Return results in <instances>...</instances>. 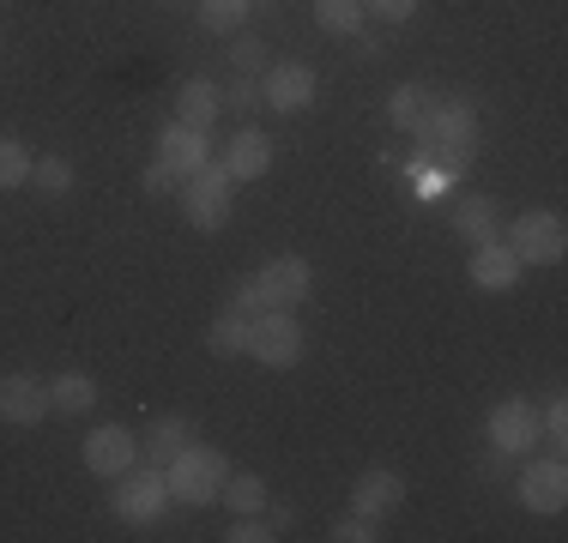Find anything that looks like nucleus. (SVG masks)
Wrapping results in <instances>:
<instances>
[{
	"label": "nucleus",
	"mask_w": 568,
	"mask_h": 543,
	"mask_svg": "<svg viewBox=\"0 0 568 543\" xmlns=\"http://www.w3.org/2000/svg\"><path fill=\"white\" fill-rule=\"evenodd\" d=\"M315 91H321V79L308 61H273L261 73V103L273 109V115H303V109L315 103Z\"/></svg>",
	"instance_id": "nucleus-7"
},
{
	"label": "nucleus",
	"mask_w": 568,
	"mask_h": 543,
	"mask_svg": "<svg viewBox=\"0 0 568 543\" xmlns=\"http://www.w3.org/2000/svg\"><path fill=\"white\" fill-rule=\"evenodd\" d=\"M219 170L230 175V182H261V175L273 170V140H266L261 127H248V121H242L236 140L219 152Z\"/></svg>",
	"instance_id": "nucleus-14"
},
{
	"label": "nucleus",
	"mask_w": 568,
	"mask_h": 543,
	"mask_svg": "<svg viewBox=\"0 0 568 543\" xmlns=\"http://www.w3.org/2000/svg\"><path fill=\"white\" fill-rule=\"evenodd\" d=\"M230 478V459L206 441H187L182 453L164 465V483H170V508H212L219 489Z\"/></svg>",
	"instance_id": "nucleus-2"
},
{
	"label": "nucleus",
	"mask_w": 568,
	"mask_h": 543,
	"mask_svg": "<svg viewBox=\"0 0 568 543\" xmlns=\"http://www.w3.org/2000/svg\"><path fill=\"white\" fill-rule=\"evenodd\" d=\"M448 224H454V236L459 242H496L503 236V212H496V199L490 194H466V199H454V212H448Z\"/></svg>",
	"instance_id": "nucleus-17"
},
{
	"label": "nucleus",
	"mask_w": 568,
	"mask_h": 543,
	"mask_svg": "<svg viewBox=\"0 0 568 543\" xmlns=\"http://www.w3.org/2000/svg\"><path fill=\"white\" fill-rule=\"evenodd\" d=\"M170 508V483H164V465H133L121 471V478H110V513L121 525H158Z\"/></svg>",
	"instance_id": "nucleus-3"
},
{
	"label": "nucleus",
	"mask_w": 568,
	"mask_h": 543,
	"mask_svg": "<svg viewBox=\"0 0 568 543\" xmlns=\"http://www.w3.org/2000/svg\"><path fill=\"white\" fill-rule=\"evenodd\" d=\"M31 152H24L19 140H12V133H0V194H12V187H24L31 182Z\"/></svg>",
	"instance_id": "nucleus-27"
},
{
	"label": "nucleus",
	"mask_w": 568,
	"mask_h": 543,
	"mask_svg": "<svg viewBox=\"0 0 568 543\" xmlns=\"http://www.w3.org/2000/svg\"><path fill=\"white\" fill-rule=\"evenodd\" d=\"M520 254L508 248L503 236L496 242H478V248H471V260H466V278L478 284V290H490V296H503V290H514V284H520Z\"/></svg>",
	"instance_id": "nucleus-13"
},
{
	"label": "nucleus",
	"mask_w": 568,
	"mask_h": 543,
	"mask_svg": "<svg viewBox=\"0 0 568 543\" xmlns=\"http://www.w3.org/2000/svg\"><path fill=\"white\" fill-rule=\"evenodd\" d=\"M484 434H490V447L503 459H520V453H532V441H538V404L532 399H503L490 411V423H484Z\"/></svg>",
	"instance_id": "nucleus-11"
},
{
	"label": "nucleus",
	"mask_w": 568,
	"mask_h": 543,
	"mask_svg": "<svg viewBox=\"0 0 568 543\" xmlns=\"http://www.w3.org/2000/svg\"><path fill=\"white\" fill-rule=\"evenodd\" d=\"M194 441V423H187L182 411H164V417H152L145 423V465H170L182 447Z\"/></svg>",
	"instance_id": "nucleus-19"
},
{
	"label": "nucleus",
	"mask_w": 568,
	"mask_h": 543,
	"mask_svg": "<svg viewBox=\"0 0 568 543\" xmlns=\"http://www.w3.org/2000/svg\"><path fill=\"white\" fill-rule=\"evenodd\" d=\"M158 163H170L182 182H187V175H200V170L212 163L206 133H200V127H182V121H170V127L158 133Z\"/></svg>",
	"instance_id": "nucleus-16"
},
{
	"label": "nucleus",
	"mask_w": 568,
	"mask_h": 543,
	"mask_svg": "<svg viewBox=\"0 0 568 543\" xmlns=\"http://www.w3.org/2000/svg\"><path fill=\"white\" fill-rule=\"evenodd\" d=\"M73 182H79V170H73V157H61V152H49V157L31 163V187H37V194H49V199H67V194H73Z\"/></svg>",
	"instance_id": "nucleus-24"
},
{
	"label": "nucleus",
	"mask_w": 568,
	"mask_h": 543,
	"mask_svg": "<svg viewBox=\"0 0 568 543\" xmlns=\"http://www.w3.org/2000/svg\"><path fill=\"white\" fill-rule=\"evenodd\" d=\"M254 284H261L266 308H303L308 290H315V266H308L303 254H278V260H266L254 272Z\"/></svg>",
	"instance_id": "nucleus-10"
},
{
	"label": "nucleus",
	"mask_w": 568,
	"mask_h": 543,
	"mask_svg": "<svg viewBox=\"0 0 568 543\" xmlns=\"http://www.w3.org/2000/svg\"><path fill=\"white\" fill-rule=\"evenodd\" d=\"M429 103H436V98H429V91L417 85V79H405V85L387 91V121H394L399 133H417V121L429 115Z\"/></svg>",
	"instance_id": "nucleus-21"
},
{
	"label": "nucleus",
	"mask_w": 568,
	"mask_h": 543,
	"mask_svg": "<svg viewBox=\"0 0 568 543\" xmlns=\"http://www.w3.org/2000/svg\"><path fill=\"white\" fill-rule=\"evenodd\" d=\"M230 66H236L242 79H261L273 61H266V43H261V37H236V49H230Z\"/></svg>",
	"instance_id": "nucleus-29"
},
{
	"label": "nucleus",
	"mask_w": 568,
	"mask_h": 543,
	"mask_svg": "<svg viewBox=\"0 0 568 543\" xmlns=\"http://www.w3.org/2000/svg\"><path fill=\"white\" fill-rule=\"evenodd\" d=\"M478 109H471L466 98H448V103H429V115L417 121V145H424V163H436L442 175H459L471 163V152H478Z\"/></svg>",
	"instance_id": "nucleus-1"
},
{
	"label": "nucleus",
	"mask_w": 568,
	"mask_h": 543,
	"mask_svg": "<svg viewBox=\"0 0 568 543\" xmlns=\"http://www.w3.org/2000/svg\"><path fill=\"white\" fill-rule=\"evenodd\" d=\"M248 357L261 369H291L303 357V326H296V308H261L248 320Z\"/></svg>",
	"instance_id": "nucleus-5"
},
{
	"label": "nucleus",
	"mask_w": 568,
	"mask_h": 543,
	"mask_svg": "<svg viewBox=\"0 0 568 543\" xmlns=\"http://www.w3.org/2000/svg\"><path fill=\"white\" fill-rule=\"evenodd\" d=\"M175 199H182V217L194 229H224L230 224V199H236V182L219 170V157L206 163L200 175H187L182 187H175Z\"/></svg>",
	"instance_id": "nucleus-4"
},
{
	"label": "nucleus",
	"mask_w": 568,
	"mask_h": 543,
	"mask_svg": "<svg viewBox=\"0 0 568 543\" xmlns=\"http://www.w3.org/2000/svg\"><path fill=\"white\" fill-rule=\"evenodd\" d=\"M399 501H405V478L387 465L363 471V478L351 483V513H363V520H375V525H382L387 513H399Z\"/></svg>",
	"instance_id": "nucleus-15"
},
{
	"label": "nucleus",
	"mask_w": 568,
	"mask_h": 543,
	"mask_svg": "<svg viewBox=\"0 0 568 543\" xmlns=\"http://www.w3.org/2000/svg\"><path fill=\"white\" fill-rule=\"evenodd\" d=\"M49 404H55L61 417H85L91 404H98V380L67 369V375H49Z\"/></svg>",
	"instance_id": "nucleus-20"
},
{
	"label": "nucleus",
	"mask_w": 568,
	"mask_h": 543,
	"mask_svg": "<svg viewBox=\"0 0 568 543\" xmlns=\"http://www.w3.org/2000/svg\"><path fill=\"white\" fill-rule=\"evenodd\" d=\"M206 350L212 357H248V315H236V308H224L219 320L206 326Z\"/></svg>",
	"instance_id": "nucleus-22"
},
{
	"label": "nucleus",
	"mask_w": 568,
	"mask_h": 543,
	"mask_svg": "<svg viewBox=\"0 0 568 543\" xmlns=\"http://www.w3.org/2000/svg\"><path fill=\"white\" fill-rule=\"evenodd\" d=\"M175 187H182V175H175L170 163H158V157H152V163L140 170V194H145V199H170Z\"/></svg>",
	"instance_id": "nucleus-30"
},
{
	"label": "nucleus",
	"mask_w": 568,
	"mask_h": 543,
	"mask_svg": "<svg viewBox=\"0 0 568 543\" xmlns=\"http://www.w3.org/2000/svg\"><path fill=\"white\" fill-rule=\"evenodd\" d=\"M219 109H224V91L212 85V79H182V85H175V121H182V127L206 133L212 121H219Z\"/></svg>",
	"instance_id": "nucleus-18"
},
{
	"label": "nucleus",
	"mask_w": 568,
	"mask_h": 543,
	"mask_svg": "<svg viewBox=\"0 0 568 543\" xmlns=\"http://www.w3.org/2000/svg\"><path fill=\"white\" fill-rule=\"evenodd\" d=\"M363 12H369V19H382V24H405L417 12V0H363Z\"/></svg>",
	"instance_id": "nucleus-34"
},
{
	"label": "nucleus",
	"mask_w": 568,
	"mask_h": 543,
	"mask_svg": "<svg viewBox=\"0 0 568 543\" xmlns=\"http://www.w3.org/2000/svg\"><path fill=\"white\" fill-rule=\"evenodd\" d=\"M219 501L230 513H266V478H254V471H230Z\"/></svg>",
	"instance_id": "nucleus-25"
},
{
	"label": "nucleus",
	"mask_w": 568,
	"mask_h": 543,
	"mask_svg": "<svg viewBox=\"0 0 568 543\" xmlns=\"http://www.w3.org/2000/svg\"><path fill=\"white\" fill-rule=\"evenodd\" d=\"M266 537H278V532L261 520V513H236V525L224 532V543H266Z\"/></svg>",
	"instance_id": "nucleus-32"
},
{
	"label": "nucleus",
	"mask_w": 568,
	"mask_h": 543,
	"mask_svg": "<svg viewBox=\"0 0 568 543\" xmlns=\"http://www.w3.org/2000/svg\"><path fill=\"white\" fill-rule=\"evenodd\" d=\"M248 7H254V0H194V19L206 24L212 37H230V31H242Z\"/></svg>",
	"instance_id": "nucleus-26"
},
{
	"label": "nucleus",
	"mask_w": 568,
	"mask_h": 543,
	"mask_svg": "<svg viewBox=\"0 0 568 543\" xmlns=\"http://www.w3.org/2000/svg\"><path fill=\"white\" fill-rule=\"evenodd\" d=\"M291 520H296L291 508H273V501H266V525H273V532H291Z\"/></svg>",
	"instance_id": "nucleus-37"
},
{
	"label": "nucleus",
	"mask_w": 568,
	"mask_h": 543,
	"mask_svg": "<svg viewBox=\"0 0 568 543\" xmlns=\"http://www.w3.org/2000/svg\"><path fill=\"white\" fill-rule=\"evenodd\" d=\"M538 441H550V453H562V441H568V399L562 392H550L545 411H538Z\"/></svg>",
	"instance_id": "nucleus-28"
},
{
	"label": "nucleus",
	"mask_w": 568,
	"mask_h": 543,
	"mask_svg": "<svg viewBox=\"0 0 568 543\" xmlns=\"http://www.w3.org/2000/svg\"><path fill=\"white\" fill-rule=\"evenodd\" d=\"M514 501H520L526 513H562L568 508V465H562V453H550V459H532V465L514 478Z\"/></svg>",
	"instance_id": "nucleus-8"
},
{
	"label": "nucleus",
	"mask_w": 568,
	"mask_h": 543,
	"mask_svg": "<svg viewBox=\"0 0 568 543\" xmlns=\"http://www.w3.org/2000/svg\"><path fill=\"white\" fill-rule=\"evenodd\" d=\"M49 411H55V404H49V380L43 375H0V423L37 429Z\"/></svg>",
	"instance_id": "nucleus-12"
},
{
	"label": "nucleus",
	"mask_w": 568,
	"mask_h": 543,
	"mask_svg": "<svg viewBox=\"0 0 568 543\" xmlns=\"http://www.w3.org/2000/svg\"><path fill=\"white\" fill-rule=\"evenodd\" d=\"M224 308H236V315H248V320H254V315L266 308V303H261V284H254V278H242L236 290H230V303H224Z\"/></svg>",
	"instance_id": "nucleus-35"
},
{
	"label": "nucleus",
	"mask_w": 568,
	"mask_h": 543,
	"mask_svg": "<svg viewBox=\"0 0 568 543\" xmlns=\"http://www.w3.org/2000/svg\"><path fill=\"white\" fill-rule=\"evenodd\" d=\"M327 537H333V543H375L382 532H375V520H363V513H351V520H339Z\"/></svg>",
	"instance_id": "nucleus-33"
},
{
	"label": "nucleus",
	"mask_w": 568,
	"mask_h": 543,
	"mask_svg": "<svg viewBox=\"0 0 568 543\" xmlns=\"http://www.w3.org/2000/svg\"><path fill=\"white\" fill-rule=\"evenodd\" d=\"M224 103L236 109V115H254V109H266V103H261V79H242V73H236V79H230V91H224Z\"/></svg>",
	"instance_id": "nucleus-31"
},
{
	"label": "nucleus",
	"mask_w": 568,
	"mask_h": 543,
	"mask_svg": "<svg viewBox=\"0 0 568 543\" xmlns=\"http://www.w3.org/2000/svg\"><path fill=\"white\" fill-rule=\"evenodd\" d=\"M508 248L520 254V266H557L568 254V224L562 212H520L508 229Z\"/></svg>",
	"instance_id": "nucleus-6"
},
{
	"label": "nucleus",
	"mask_w": 568,
	"mask_h": 543,
	"mask_svg": "<svg viewBox=\"0 0 568 543\" xmlns=\"http://www.w3.org/2000/svg\"><path fill=\"white\" fill-rule=\"evenodd\" d=\"M79 459H85L91 478H121V471L140 465V434L121 423H98L85 434V447H79Z\"/></svg>",
	"instance_id": "nucleus-9"
},
{
	"label": "nucleus",
	"mask_w": 568,
	"mask_h": 543,
	"mask_svg": "<svg viewBox=\"0 0 568 543\" xmlns=\"http://www.w3.org/2000/svg\"><path fill=\"white\" fill-rule=\"evenodd\" d=\"M442 187H448V175H442V170H417V199H436Z\"/></svg>",
	"instance_id": "nucleus-36"
},
{
	"label": "nucleus",
	"mask_w": 568,
	"mask_h": 543,
	"mask_svg": "<svg viewBox=\"0 0 568 543\" xmlns=\"http://www.w3.org/2000/svg\"><path fill=\"white\" fill-rule=\"evenodd\" d=\"M315 24L327 37H363L369 12H363V0H315Z\"/></svg>",
	"instance_id": "nucleus-23"
}]
</instances>
